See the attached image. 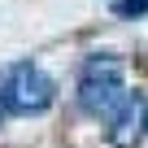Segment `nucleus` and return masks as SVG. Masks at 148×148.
Masks as SVG:
<instances>
[{
  "instance_id": "7ed1b4c3",
  "label": "nucleus",
  "mask_w": 148,
  "mask_h": 148,
  "mask_svg": "<svg viewBox=\"0 0 148 148\" xmlns=\"http://www.w3.org/2000/svg\"><path fill=\"white\" fill-rule=\"evenodd\" d=\"M139 131H144V109H139L135 100H126V105H122V109L113 113V126H109V139H113L118 148H135Z\"/></svg>"
},
{
  "instance_id": "39448f33",
  "label": "nucleus",
  "mask_w": 148,
  "mask_h": 148,
  "mask_svg": "<svg viewBox=\"0 0 148 148\" xmlns=\"http://www.w3.org/2000/svg\"><path fill=\"white\" fill-rule=\"evenodd\" d=\"M5 113H9V105H5V96H0V118H5Z\"/></svg>"
},
{
  "instance_id": "423d86ee",
  "label": "nucleus",
  "mask_w": 148,
  "mask_h": 148,
  "mask_svg": "<svg viewBox=\"0 0 148 148\" xmlns=\"http://www.w3.org/2000/svg\"><path fill=\"white\" fill-rule=\"evenodd\" d=\"M144 131H148V105H144Z\"/></svg>"
},
{
  "instance_id": "f257e3e1",
  "label": "nucleus",
  "mask_w": 148,
  "mask_h": 148,
  "mask_svg": "<svg viewBox=\"0 0 148 148\" xmlns=\"http://www.w3.org/2000/svg\"><path fill=\"white\" fill-rule=\"evenodd\" d=\"M126 83H122V61L113 57H92L83 65V79H79V105L96 118H113L126 105Z\"/></svg>"
},
{
  "instance_id": "20e7f679",
  "label": "nucleus",
  "mask_w": 148,
  "mask_h": 148,
  "mask_svg": "<svg viewBox=\"0 0 148 148\" xmlns=\"http://www.w3.org/2000/svg\"><path fill=\"white\" fill-rule=\"evenodd\" d=\"M113 13L118 18H144L148 13V0H113Z\"/></svg>"
},
{
  "instance_id": "f03ea898",
  "label": "nucleus",
  "mask_w": 148,
  "mask_h": 148,
  "mask_svg": "<svg viewBox=\"0 0 148 148\" xmlns=\"http://www.w3.org/2000/svg\"><path fill=\"white\" fill-rule=\"evenodd\" d=\"M0 96H5L9 113H44L57 96L52 79L35 65H13L5 79H0Z\"/></svg>"
}]
</instances>
